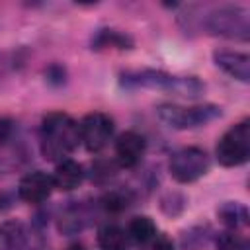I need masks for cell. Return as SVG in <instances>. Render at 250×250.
<instances>
[{
  "label": "cell",
  "mask_w": 250,
  "mask_h": 250,
  "mask_svg": "<svg viewBox=\"0 0 250 250\" xmlns=\"http://www.w3.org/2000/svg\"><path fill=\"white\" fill-rule=\"evenodd\" d=\"M80 143L78 123L62 111H51L41 119L39 148L45 160L61 162L72 154Z\"/></svg>",
  "instance_id": "cell-1"
},
{
  "label": "cell",
  "mask_w": 250,
  "mask_h": 250,
  "mask_svg": "<svg viewBox=\"0 0 250 250\" xmlns=\"http://www.w3.org/2000/svg\"><path fill=\"white\" fill-rule=\"evenodd\" d=\"M78 129L84 148L88 152H100L113 137V119L102 111H92L84 115V119L78 123Z\"/></svg>",
  "instance_id": "cell-7"
},
{
  "label": "cell",
  "mask_w": 250,
  "mask_h": 250,
  "mask_svg": "<svg viewBox=\"0 0 250 250\" xmlns=\"http://www.w3.org/2000/svg\"><path fill=\"white\" fill-rule=\"evenodd\" d=\"M86 217H88V215H86V211H84L82 207H78V205L68 207V209L61 215V221H59L61 232H64V234H74V232L82 230L84 225H86Z\"/></svg>",
  "instance_id": "cell-17"
},
{
  "label": "cell",
  "mask_w": 250,
  "mask_h": 250,
  "mask_svg": "<svg viewBox=\"0 0 250 250\" xmlns=\"http://www.w3.org/2000/svg\"><path fill=\"white\" fill-rule=\"evenodd\" d=\"M221 107L213 105V104H203V105H178V104H160L156 107V115L158 119L178 131H186V129H195L201 125H207L209 121L221 117Z\"/></svg>",
  "instance_id": "cell-4"
},
{
  "label": "cell",
  "mask_w": 250,
  "mask_h": 250,
  "mask_svg": "<svg viewBox=\"0 0 250 250\" xmlns=\"http://www.w3.org/2000/svg\"><path fill=\"white\" fill-rule=\"evenodd\" d=\"M217 246L219 250H248V242L242 234L234 230H227L217 236Z\"/></svg>",
  "instance_id": "cell-19"
},
{
  "label": "cell",
  "mask_w": 250,
  "mask_h": 250,
  "mask_svg": "<svg viewBox=\"0 0 250 250\" xmlns=\"http://www.w3.org/2000/svg\"><path fill=\"white\" fill-rule=\"evenodd\" d=\"M125 232H127V236H129L133 242H137V244H141V246L148 244V242L158 234L154 221H152L150 217H146V215L133 217V219L129 221Z\"/></svg>",
  "instance_id": "cell-16"
},
{
  "label": "cell",
  "mask_w": 250,
  "mask_h": 250,
  "mask_svg": "<svg viewBox=\"0 0 250 250\" xmlns=\"http://www.w3.org/2000/svg\"><path fill=\"white\" fill-rule=\"evenodd\" d=\"M217 215L221 219V223L229 229V230H244L250 223V213H248V207L240 201H225L219 209H217Z\"/></svg>",
  "instance_id": "cell-12"
},
{
  "label": "cell",
  "mask_w": 250,
  "mask_h": 250,
  "mask_svg": "<svg viewBox=\"0 0 250 250\" xmlns=\"http://www.w3.org/2000/svg\"><path fill=\"white\" fill-rule=\"evenodd\" d=\"M27 232L20 221H4L0 225V250H25Z\"/></svg>",
  "instance_id": "cell-13"
},
{
  "label": "cell",
  "mask_w": 250,
  "mask_h": 250,
  "mask_svg": "<svg viewBox=\"0 0 250 250\" xmlns=\"http://www.w3.org/2000/svg\"><path fill=\"white\" fill-rule=\"evenodd\" d=\"M129 203H131V193L127 189H111L104 193L100 199V205L107 213H121L129 207Z\"/></svg>",
  "instance_id": "cell-18"
},
{
  "label": "cell",
  "mask_w": 250,
  "mask_h": 250,
  "mask_svg": "<svg viewBox=\"0 0 250 250\" xmlns=\"http://www.w3.org/2000/svg\"><path fill=\"white\" fill-rule=\"evenodd\" d=\"M55 189L53 186V178L47 174V172H41V170H33L29 174H25L20 184H18V195L21 201L25 203H43L51 191Z\"/></svg>",
  "instance_id": "cell-8"
},
{
  "label": "cell",
  "mask_w": 250,
  "mask_h": 250,
  "mask_svg": "<svg viewBox=\"0 0 250 250\" xmlns=\"http://www.w3.org/2000/svg\"><path fill=\"white\" fill-rule=\"evenodd\" d=\"M145 250H174V248H172V242L166 236L156 234L148 244H145Z\"/></svg>",
  "instance_id": "cell-20"
},
{
  "label": "cell",
  "mask_w": 250,
  "mask_h": 250,
  "mask_svg": "<svg viewBox=\"0 0 250 250\" xmlns=\"http://www.w3.org/2000/svg\"><path fill=\"white\" fill-rule=\"evenodd\" d=\"M53 178V186L61 191H72L76 189L82 180H84V168L80 162L72 160V158H64L61 162H57V168H55V174L51 176Z\"/></svg>",
  "instance_id": "cell-11"
},
{
  "label": "cell",
  "mask_w": 250,
  "mask_h": 250,
  "mask_svg": "<svg viewBox=\"0 0 250 250\" xmlns=\"http://www.w3.org/2000/svg\"><path fill=\"white\" fill-rule=\"evenodd\" d=\"M133 47V39L127 33H121L117 29H98L96 35L92 37V49L96 51H104V49H131Z\"/></svg>",
  "instance_id": "cell-14"
},
{
  "label": "cell",
  "mask_w": 250,
  "mask_h": 250,
  "mask_svg": "<svg viewBox=\"0 0 250 250\" xmlns=\"http://www.w3.org/2000/svg\"><path fill=\"white\" fill-rule=\"evenodd\" d=\"M219 164L232 168L240 166L250 158V121L242 119L240 123L232 125L217 143L215 148Z\"/></svg>",
  "instance_id": "cell-5"
},
{
  "label": "cell",
  "mask_w": 250,
  "mask_h": 250,
  "mask_svg": "<svg viewBox=\"0 0 250 250\" xmlns=\"http://www.w3.org/2000/svg\"><path fill=\"white\" fill-rule=\"evenodd\" d=\"M98 244L102 250H127L129 236L121 227L105 223L98 229Z\"/></svg>",
  "instance_id": "cell-15"
},
{
  "label": "cell",
  "mask_w": 250,
  "mask_h": 250,
  "mask_svg": "<svg viewBox=\"0 0 250 250\" xmlns=\"http://www.w3.org/2000/svg\"><path fill=\"white\" fill-rule=\"evenodd\" d=\"M213 62L240 82H250V57L240 51H229V49H217L213 51Z\"/></svg>",
  "instance_id": "cell-10"
},
{
  "label": "cell",
  "mask_w": 250,
  "mask_h": 250,
  "mask_svg": "<svg viewBox=\"0 0 250 250\" xmlns=\"http://www.w3.org/2000/svg\"><path fill=\"white\" fill-rule=\"evenodd\" d=\"M121 82L131 88H148L160 90L182 98H197L205 92V84L195 76H174L162 70H137L125 72Z\"/></svg>",
  "instance_id": "cell-2"
},
{
  "label": "cell",
  "mask_w": 250,
  "mask_h": 250,
  "mask_svg": "<svg viewBox=\"0 0 250 250\" xmlns=\"http://www.w3.org/2000/svg\"><path fill=\"white\" fill-rule=\"evenodd\" d=\"M14 131V123L10 119H0V145H6L12 137Z\"/></svg>",
  "instance_id": "cell-22"
},
{
  "label": "cell",
  "mask_w": 250,
  "mask_h": 250,
  "mask_svg": "<svg viewBox=\"0 0 250 250\" xmlns=\"http://www.w3.org/2000/svg\"><path fill=\"white\" fill-rule=\"evenodd\" d=\"M47 80H49L51 84H62V82H64V68L59 66V64L49 66V70H47Z\"/></svg>",
  "instance_id": "cell-21"
},
{
  "label": "cell",
  "mask_w": 250,
  "mask_h": 250,
  "mask_svg": "<svg viewBox=\"0 0 250 250\" xmlns=\"http://www.w3.org/2000/svg\"><path fill=\"white\" fill-rule=\"evenodd\" d=\"M146 141L137 131H125L115 141V160L121 168H135L145 156Z\"/></svg>",
  "instance_id": "cell-9"
},
{
  "label": "cell",
  "mask_w": 250,
  "mask_h": 250,
  "mask_svg": "<svg viewBox=\"0 0 250 250\" xmlns=\"http://www.w3.org/2000/svg\"><path fill=\"white\" fill-rule=\"evenodd\" d=\"M168 170L172 178L180 184H191L207 174L209 170V156L203 148L197 146H184L170 156Z\"/></svg>",
  "instance_id": "cell-6"
},
{
  "label": "cell",
  "mask_w": 250,
  "mask_h": 250,
  "mask_svg": "<svg viewBox=\"0 0 250 250\" xmlns=\"http://www.w3.org/2000/svg\"><path fill=\"white\" fill-rule=\"evenodd\" d=\"M203 29L211 35L248 41L250 39V12L244 6L223 4L209 10L201 21Z\"/></svg>",
  "instance_id": "cell-3"
}]
</instances>
